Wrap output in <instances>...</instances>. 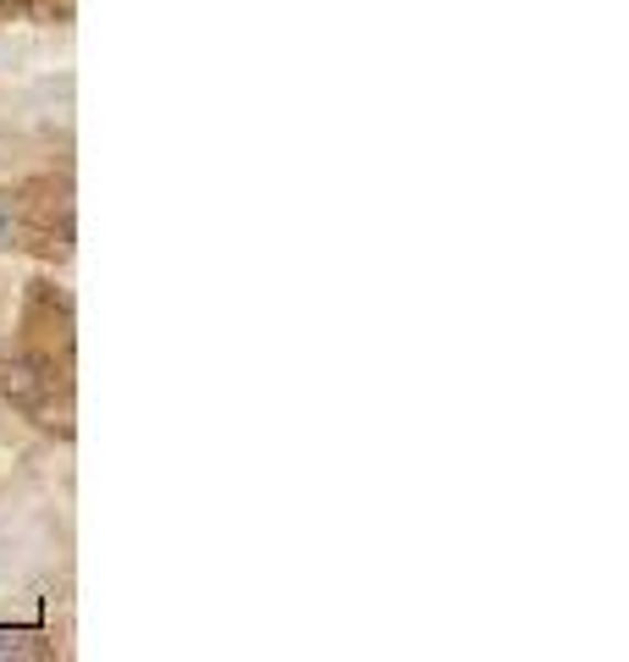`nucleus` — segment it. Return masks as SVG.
Here are the masks:
<instances>
[{"label":"nucleus","instance_id":"obj_1","mask_svg":"<svg viewBox=\"0 0 629 662\" xmlns=\"http://www.w3.org/2000/svg\"><path fill=\"white\" fill-rule=\"evenodd\" d=\"M0 398L51 437H73V371L29 354L23 343L0 349Z\"/></svg>","mask_w":629,"mask_h":662},{"label":"nucleus","instance_id":"obj_2","mask_svg":"<svg viewBox=\"0 0 629 662\" xmlns=\"http://www.w3.org/2000/svg\"><path fill=\"white\" fill-rule=\"evenodd\" d=\"M73 177L67 172H40L18 183V249L40 260H67L73 254Z\"/></svg>","mask_w":629,"mask_h":662},{"label":"nucleus","instance_id":"obj_3","mask_svg":"<svg viewBox=\"0 0 629 662\" xmlns=\"http://www.w3.org/2000/svg\"><path fill=\"white\" fill-rule=\"evenodd\" d=\"M18 343L56 371H78V320H73V293L56 287L51 276H34L23 293V320H18Z\"/></svg>","mask_w":629,"mask_h":662},{"label":"nucleus","instance_id":"obj_4","mask_svg":"<svg viewBox=\"0 0 629 662\" xmlns=\"http://www.w3.org/2000/svg\"><path fill=\"white\" fill-rule=\"evenodd\" d=\"M78 0H0V18L7 23H40V29H62L73 23Z\"/></svg>","mask_w":629,"mask_h":662},{"label":"nucleus","instance_id":"obj_5","mask_svg":"<svg viewBox=\"0 0 629 662\" xmlns=\"http://www.w3.org/2000/svg\"><path fill=\"white\" fill-rule=\"evenodd\" d=\"M0 249H18V188H0Z\"/></svg>","mask_w":629,"mask_h":662}]
</instances>
